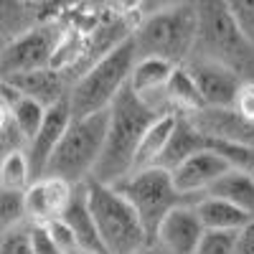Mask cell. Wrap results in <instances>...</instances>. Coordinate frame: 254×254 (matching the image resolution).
Returning <instances> with one entry per match:
<instances>
[{"label":"cell","instance_id":"cell-38","mask_svg":"<svg viewBox=\"0 0 254 254\" xmlns=\"http://www.w3.org/2000/svg\"><path fill=\"white\" fill-rule=\"evenodd\" d=\"M84 254H87V252H84Z\"/></svg>","mask_w":254,"mask_h":254},{"label":"cell","instance_id":"cell-15","mask_svg":"<svg viewBox=\"0 0 254 254\" xmlns=\"http://www.w3.org/2000/svg\"><path fill=\"white\" fill-rule=\"evenodd\" d=\"M5 81L13 84L20 97L36 99L38 104H44V107H51V104L66 99L74 76L69 71H64V69L46 66V69H36V71H23V74L5 76Z\"/></svg>","mask_w":254,"mask_h":254},{"label":"cell","instance_id":"cell-1","mask_svg":"<svg viewBox=\"0 0 254 254\" xmlns=\"http://www.w3.org/2000/svg\"><path fill=\"white\" fill-rule=\"evenodd\" d=\"M155 117L160 115L153 107H147L130 87H125L110 104L107 137H104V147H102L92 181L115 186L130 176L135 165L137 145Z\"/></svg>","mask_w":254,"mask_h":254},{"label":"cell","instance_id":"cell-25","mask_svg":"<svg viewBox=\"0 0 254 254\" xmlns=\"http://www.w3.org/2000/svg\"><path fill=\"white\" fill-rule=\"evenodd\" d=\"M196 254H237V231H206Z\"/></svg>","mask_w":254,"mask_h":254},{"label":"cell","instance_id":"cell-34","mask_svg":"<svg viewBox=\"0 0 254 254\" xmlns=\"http://www.w3.org/2000/svg\"><path fill=\"white\" fill-rule=\"evenodd\" d=\"M137 254H165V252H163V249H160V247H158L155 242H150V244H147L145 249H140Z\"/></svg>","mask_w":254,"mask_h":254},{"label":"cell","instance_id":"cell-12","mask_svg":"<svg viewBox=\"0 0 254 254\" xmlns=\"http://www.w3.org/2000/svg\"><path fill=\"white\" fill-rule=\"evenodd\" d=\"M71 107H69V99H61L56 104L46 110V117L41 122L38 132L28 140L26 145V155H28V163H31V173H33V181L44 176L46 165L51 160V155L56 153V147L66 132V127L71 122Z\"/></svg>","mask_w":254,"mask_h":254},{"label":"cell","instance_id":"cell-27","mask_svg":"<svg viewBox=\"0 0 254 254\" xmlns=\"http://www.w3.org/2000/svg\"><path fill=\"white\" fill-rule=\"evenodd\" d=\"M226 5L242 33L254 44V0H226Z\"/></svg>","mask_w":254,"mask_h":254},{"label":"cell","instance_id":"cell-28","mask_svg":"<svg viewBox=\"0 0 254 254\" xmlns=\"http://www.w3.org/2000/svg\"><path fill=\"white\" fill-rule=\"evenodd\" d=\"M49 226V231H51V239H54V244L59 247V252L61 254H84V249H81V244L76 242V237L71 234V229L64 224L61 219L59 221H51V224H46Z\"/></svg>","mask_w":254,"mask_h":254},{"label":"cell","instance_id":"cell-31","mask_svg":"<svg viewBox=\"0 0 254 254\" xmlns=\"http://www.w3.org/2000/svg\"><path fill=\"white\" fill-rule=\"evenodd\" d=\"M110 13L127 18V20H140L142 18V0H110Z\"/></svg>","mask_w":254,"mask_h":254},{"label":"cell","instance_id":"cell-23","mask_svg":"<svg viewBox=\"0 0 254 254\" xmlns=\"http://www.w3.org/2000/svg\"><path fill=\"white\" fill-rule=\"evenodd\" d=\"M28 224L26 190H13L0 186V231H10Z\"/></svg>","mask_w":254,"mask_h":254},{"label":"cell","instance_id":"cell-30","mask_svg":"<svg viewBox=\"0 0 254 254\" xmlns=\"http://www.w3.org/2000/svg\"><path fill=\"white\" fill-rule=\"evenodd\" d=\"M234 110L254 122V81H244L242 84V89H239V94L234 99Z\"/></svg>","mask_w":254,"mask_h":254},{"label":"cell","instance_id":"cell-39","mask_svg":"<svg viewBox=\"0 0 254 254\" xmlns=\"http://www.w3.org/2000/svg\"><path fill=\"white\" fill-rule=\"evenodd\" d=\"M0 49H3V46H0Z\"/></svg>","mask_w":254,"mask_h":254},{"label":"cell","instance_id":"cell-7","mask_svg":"<svg viewBox=\"0 0 254 254\" xmlns=\"http://www.w3.org/2000/svg\"><path fill=\"white\" fill-rule=\"evenodd\" d=\"M115 188L130 201V206L140 216L150 242L155 237L160 221L171 214L176 206L190 203L176 188V183L171 178V171H168V168H160V165L145 168V171H135L127 178H122L120 183H115Z\"/></svg>","mask_w":254,"mask_h":254},{"label":"cell","instance_id":"cell-13","mask_svg":"<svg viewBox=\"0 0 254 254\" xmlns=\"http://www.w3.org/2000/svg\"><path fill=\"white\" fill-rule=\"evenodd\" d=\"M74 193V186L64 178L41 176L26 188V214L28 224H51L59 221L66 211Z\"/></svg>","mask_w":254,"mask_h":254},{"label":"cell","instance_id":"cell-21","mask_svg":"<svg viewBox=\"0 0 254 254\" xmlns=\"http://www.w3.org/2000/svg\"><path fill=\"white\" fill-rule=\"evenodd\" d=\"M165 102H168V110L178 117H188L203 107V99L196 89V81L193 76L188 74V69L176 66L171 79H168V87H165Z\"/></svg>","mask_w":254,"mask_h":254},{"label":"cell","instance_id":"cell-6","mask_svg":"<svg viewBox=\"0 0 254 254\" xmlns=\"http://www.w3.org/2000/svg\"><path fill=\"white\" fill-rule=\"evenodd\" d=\"M87 193L99 239L107 254H137L150 244L140 216L115 186L87 181Z\"/></svg>","mask_w":254,"mask_h":254},{"label":"cell","instance_id":"cell-10","mask_svg":"<svg viewBox=\"0 0 254 254\" xmlns=\"http://www.w3.org/2000/svg\"><path fill=\"white\" fill-rule=\"evenodd\" d=\"M186 120L198 132L214 140L254 150V122L239 115L234 107H201L198 112L188 115Z\"/></svg>","mask_w":254,"mask_h":254},{"label":"cell","instance_id":"cell-37","mask_svg":"<svg viewBox=\"0 0 254 254\" xmlns=\"http://www.w3.org/2000/svg\"><path fill=\"white\" fill-rule=\"evenodd\" d=\"M0 234H3V231H0Z\"/></svg>","mask_w":254,"mask_h":254},{"label":"cell","instance_id":"cell-36","mask_svg":"<svg viewBox=\"0 0 254 254\" xmlns=\"http://www.w3.org/2000/svg\"><path fill=\"white\" fill-rule=\"evenodd\" d=\"M252 176H254V168H252Z\"/></svg>","mask_w":254,"mask_h":254},{"label":"cell","instance_id":"cell-32","mask_svg":"<svg viewBox=\"0 0 254 254\" xmlns=\"http://www.w3.org/2000/svg\"><path fill=\"white\" fill-rule=\"evenodd\" d=\"M237 254H254V216L237 231Z\"/></svg>","mask_w":254,"mask_h":254},{"label":"cell","instance_id":"cell-4","mask_svg":"<svg viewBox=\"0 0 254 254\" xmlns=\"http://www.w3.org/2000/svg\"><path fill=\"white\" fill-rule=\"evenodd\" d=\"M132 41L137 46V56H150L171 61L176 66L188 61L196 49V8L193 3L176 5L168 10H158L142 15L135 28Z\"/></svg>","mask_w":254,"mask_h":254},{"label":"cell","instance_id":"cell-16","mask_svg":"<svg viewBox=\"0 0 254 254\" xmlns=\"http://www.w3.org/2000/svg\"><path fill=\"white\" fill-rule=\"evenodd\" d=\"M61 221L71 229V234L76 237V242L81 244V249L87 254H107L104 252V244L99 239V231L92 216V208H89V193H87V183H79L74 186V193L71 201L64 211Z\"/></svg>","mask_w":254,"mask_h":254},{"label":"cell","instance_id":"cell-29","mask_svg":"<svg viewBox=\"0 0 254 254\" xmlns=\"http://www.w3.org/2000/svg\"><path fill=\"white\" fill-rule=\"evenodd\" d=\"M28 239L33 254H61L51 239V231L46 224H28Z\"/></svg>","mask_w":254,"mask_h":254},{"label":"cell","instance_id":"cell-26","mask_svg":"<svg viewBox=\"0 0 254 254\" xmlns=\"http://www.w3.org/2000/svg\"><path fill=\"white\" fill-rule=\"evenodd\" d=\"M0 254H33L28 239V224L0 234Z\"/></svg>","mask_w":254,"mask_h":254},{"label":"cell","instance_id":"cell-24","mask_svg":"<svg viewBox=\"0 0 254 254\" xmlns=\"http://www.w3.org/2000/svg\"><path fill=\"white\" fill-rule=\"evenodd\" d=\"M46 110L49 107H44V104H38L36 99H28V97H20L13 104V125L18 127V132L26 137V145L38 132L41 122L46 117Z\"/></svg>","mask_w":254,"mask_h":254},{"label":"cell","instance_id":"cell-9","mask_svg":"<svg viewBox=\"0 0 254 254\" xmlns=\"http://www.w3.org/2000/svg\"><path fill=\"white\" fill-rule=\"evenodd\" d=\"M183 66L193 76L196 89L203 99V107H234V99L244 84L237 71L198 54H190Z\"/></svg>","mask_w":254,"mask_h":254},{"label":"cell","instance_id":"cell-3","mask_svg":"<svg viewBox=\"0 0 254 254\" xmlns=\"http://www.w3.org/2000/svg\"><path fill=\"white\" fill-rule=\"evenodd\" d=\"M135 61H137V46H135L132 36H127L115 49H110L104 56L92 61L87 69H81L74 76L69 94H66L71 115L74 117H87V115H94V112L110 110L115 97L127 87V81H130Z\"/></svg>","mask_w":254,"mask_h":254},{"label":"cell","instance_id":"cell-18","mask_svg":"<svg viewBox=\"0 0 254 254\" xmlns=\"http://www.w3.org/2000/svg\"><path fill=\"white\" fill-rule=\"evenodd\" d=\"M176 122H178V115H160V117L153 120V125L145 130V135H142V140L137 145L132 173L160 165V160H163V155L168 150V142H171V137H173Z\"/></svg>","mask_w":254,"mask_h":254},{"label":"cell","instance_id":"cell-8","mask_svg":"<svg viewBox=\"0 0 254 254\" xmlns=\"http://www.w3.org/2000/svg\"><path fill=\"white\" fill-rule=\"evenodd\" d=\"M61 38H64V28L54 20H41L31 31L13 38L10 44L0 49V79L54 66Z\"/></svg>","mask_w":254,"mask_h":254},{"label":"cell","instance_id":"cell-20","mask_svg":"<svg viewBox=\"0 0 254 254\" xmlns=\"http://www.w3.org/2000/svg\"><path fill=\"white\" fill-rule=\"evenodd\" d=\"M41 23L38 0H0V46Z\"/></svg>","mask_w":254,"mask_h":254},{"label":"cell","instance_id":"cell-2","mask_svg":"<svg viewBox=\"0 0 254 254\" xmlns=\"http://www.w3.org/2000/svg\"><path fill=\"white\" fill-rule=\"evenodd\" d=\"M196 8V49L193 54L214 59L242 81H254V44L242 33L226 0H193Z\"/></svg>","mask_w":254,"mask_h":254},{"label":"cell","instance_id":"cell-22","mask_svg":"<svg viewBox=\"0 0 254 254\" xmlns=\"http://www.w3.org/2000/svg\"><path fill=\"white\" fill-rule=\"evenodd\" d=\"M33 183L31 163L26 150H15L0 158V186L13 188V190H26Z\"/></svg>","mask_w":254,"mask_h":254},{"label":"cell","instance_id":"cell-35","mask_svg":"<svg viewBox=\"0 0 254 254\" xmlns=\"http://www.w3.org/2000/svg\"><path fill=\"white\" fill-rule=\"evenodd\" d=\"M38 3H41V5H44V3H54V0H38Z\"/></svg>","mask_w":254,"mask_h":254},{"label":"cell","instance_id":"cell-5","mask_svg":"<svg viewBox=\"0 0 254 254\" xmlns=\"http://www.w3.org/2000/svg\"><path fill=\"white\" fill-rule=\"evenodd\" d=\"M107 120H110V110L94 112L87 117H71L44 176L64 178L71 186L92 181L104 147V137H107Z\"/></svg>","mask_w":254,"mask_h":254},{"label":"cell","instance_id":"cell-17","mask_svg":"<svg viewBox=\"0 0 254 254\" xmlns=\"http://www.w3.org/2000/svg\"><path fill=\"white\" fill-rule=\"evenodd\" d=\"M190 203H193L206 231H239L252 219V214H247L244 208L216 196H198Z\"/></svg>","mask_w":254,"mask_h":254},{"label":"cell","instance_id":"cell-19","mask_svg":"<svg viewBox=\"0 0 254 254\" xmlns=\"http://www.w3.org/2000/svg\"><path fill=\"white\" fill-rule=\"evenodd\" d=\"M203 196H216L229 203L244 208L254 216V176L247 168H229V171L211 183V188Z\"/></svg>","mask_w":254,"mask_h":254},{"label":"cell","instance_id":"cell-33","mask_svg":"<svg viewBox=\"0 0 254 254\" xmlns=\"http://www.w3.org/2000/svg\"><path fill=\"white\" fill-rule=\"evenodd\" d=\"M186 3H193V0H142V15L168 10V8H176V5H186Z\"/></svg>","mask_w":254,"mask_h":254},{"label":"cell","instance_id":"cell-14","mask_svg":"<svg viewBox=\"0 0 254 254\" xmlns=\"http://www.w3.org/2000/svg\"><path fill=\"white\" fill-rule=\"evenodd\" d=\"M173 69H176V64H171V61L150 59V56L140 59L137 56L127 87H130L147 107H153L158 115H173L168 110V102H165V87H168V79H171Z\"/></svg>","mask_w":254,"mask_h":254},{"label":"cell","instance_id":"cell-11","mask_svg":"<svg viewBox=\"0 0 254 254\" xmlns=\"http://www.w3.org/2000/svg\"><path fill=\"white\" fill-rule=\"evenodd\" d=\"M203 234L206 229L196 214L193 203H181L160 221L153 242L165 254H196Z\"/></svg>","mask_w":254,"mask_h":254}]
</instances>
